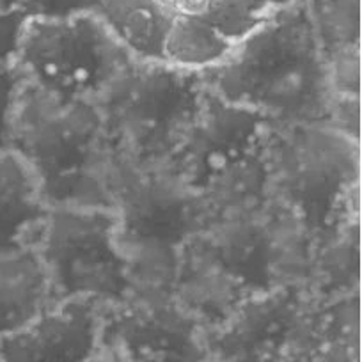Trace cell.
<instances>
[{"mask_svg": "<svg viewBox=\"0 0 362 362\" xmlns=\"http://www.w3.org/2000/svg\"><path fill=\"white\" fill-rule=\"evenodd\" d=\"M98 16L135 61L163 62L174 15L158 0H102Z\"/></svg>", "mask_w": 362, "mask_h": 362, "instance_id": "17", "label": "cell"}, {"mask_svg": "<svg viewBox=\"0 0 362 362\" xmlns=\"http://www.w3.org/2000/svg\"><path fill=\"white\" fill-rule=\"evenodd\" d=\"M309 259V236L268 196L211 215L181 250L173 295L208 332L250 298L305 284Z\"/></svg>", "mask_w": 362, "mask_h": 362, "instance_id": "1", "label": "cell"}, {"mask_svg": "<svg viewBox=\"0 0 362 362\" xmlns=\"http://www.w3.org/2000/svg\"><path fill=\"white\" fill-rule=\"evenodd\" d=\"M323 59L361 48V0H305Z\"/></svg>", "mask_w": 362, "mask_h": 362, "instance_id": "19", "label": "cell"}, {"mask_svg": "<svg viewBox=\"0 0 362 362\" xmlns=\"http://www.w3.org/2000/svg\"><path fill=\"white\" fill-rule=\"evenodd\" d=\"M233 47L201 18L174 16L163 43V62L185 71L203 73L221 64Z\"/></svg>", "mask_w": 362, "mask_h": 362, "instance_id": "18", "label": "cell"}, {"mask_svg": "<svg viewBox=\"0 0 362 362\" xmlns=\"http://www.w3.org/2000/svg\"><path fill=\"white\" fill-rule=\"evenodd\" d=\"M55 305L36 247L0 252V337L25 329Z\"/></svg>", "mask_w": 362, "mask_h": 362, "instance_id": "15", "label": "cell"}, {"mask_svg": "<svg viewBox=\"0 0 362 362\" xmlns=\"http://www.w3.org/2000/svg\"><path fill=\"white\" fill-rule=\"evenodd\" d=\"M27 20L22 9L0 15V69L15 62Z\"/></svg>", "mask_w": 362, "mask_h": 362, "instance_id": "25", "label": "cell"}, {"mask_svg": "<svg viewBox=\"0 0 362 362\" xmlns=\"http://www.w3.org/2000/svg\"><path fill=\"white\" fill-rule=\"evenodd\" d=\"M201 78L218 98L274 124L325 123L334 96L305 0L272 11Z\"/></svg>", "mask_w": 362, "mask_h": 362, "instance_id": "2", "label": "cell"}, {"mask_svg": "<svg viewBox=\"0 0 362 362\" xmlns=\"http://www.w3.org/2000/svg\"><path fill=\"white\" fill-rule=\"evenodd\" d=\"M263 2L268 6L270 11H277V9H283L286 8V6L293 4L295 0H263Z\"/></svg>", "mask_w": 362, "mask_h": 362, "instance_id": "28", "label": "cell"}, {"mask_svg": "<svg viewBox=\"0 0 362 362\" xmlns=\"http://www.w3.org/2000/svg\"><path fill=\"white\" fill-rule=\"evenodd\" d=\"M201 73L134 61L98 98L114 153L135 167L165 165L203 107Z\"/></svg>", "mask_w": 362, "mask_h": 362, "instance_id": "7", "label": "cell"}, {"mask_svg": "<svg viewBox=\"0 0 362 362\" xmlns=\"http://www.w3.org/2000/svg\"><path fill=\"white\" fill-rule=\"evenodd\" d=\"M160 4L174 16L201 18L210 8L211 0H158Z\"/></svg>", "mask_w": 362, "mask_h": 362, "instance_id": "26", "label": "cell"}, {"mask_svg": "<svg viewBox=\"0 0 362 362\" xmlns=\"http://www.w3.org/2000/svg\"><path fill=\"white\" fill-rule=\"evenodd\" d=\"M22 83L23 75L15 62L0 69V151H9L11 117Z\"/></svg>", "mask_w": 362, "mask_h": 362, "instance_id": "23", "label": "cell"}, {"mask_svg": "<svg viewBox=\"0 0 362 362\" xmlns=\"http://www.w3.org/2000/svg\"><path fill=\"white\" fill-rule=\"evenodd\" d=\"M102 0H18V9L29 20H69L98 15Z\"/></svg>", "mask_w": 362, "mask_h": 362, "instance_id": "22", "label": "cell"}, {"mask_svg": "<svg viewBox=\"0 0 362 362\" xmlns=\"http://www.w3.org/2000/svg\"><path fill=\"white\" fill-rule=\"evenodd\" d=\"M304 286L315 304L361 291V217L348 218L313 245Z\"/></svg>", "mask_w": 362, "mask_h": 362, "instance_id": "16", "label": "cell"}, {"mask_svg": "<svg viewBox=\"0 0 362 362\" xmlns=\"http://www.w3.org/2000/svg\"><path fill=\"white\" fill-rule=\"evenodd\" d=\"M102 348L128 362H204L206 329L173 293H134L123 304L103 305Z\"/></svg>", "mask_w": 362, "mask_h": 362, "instance_id": "10", "label": "cell"}, {"mask_svg": "<svg viewBox=\"0 0 362 362\" xmlns=\"http://www.w3.org/2000/svg\"><path fill=\"white\" fill-rule=\"evenodd\" d=\"M283 362H361V291L327 304L313 302Z\"/></svg>", "mask_w": 362, "mask_h": 362, "instance_id": "13", "label": "cell"}, {"mask_svg": "<svg viewBox=\"0 0 362 362\" xmlns=\"http://www.w3.org/2000/svg\"><path fill=\"white\" fill-rule=\"evenodd\" d=\"M116 245L135 293H173L183 247L211 211L167 165L135 167L117 158L110 180Z\"/></svg>", "mask_w": 362, "mask_h": 362, "instance_id": "4", "label": "cell"}, {"mask_svg": "<svg viewBox=\"0 0 362 362\" xmlns=\"http://www.w3.org/2000/svg\"><path fill=\"white\" fill-rule=\"evenodd\" d=\"M313 300L304 284H288L243 302L217 329L206 332L217 362H283L300 336Z\"/></svg>", "mask_w": 362, "mask_h": 362, "instance_id": "11", "label": "cell"}, {"mask_svg": "<svg viewBox=\"0 0 362 362\" xmlns=\"http://www.w3.org/2000/svg\"><path fill=\"white\" fill-rule=\"evenodd\" d=\"M272 121L224 102L206 89L196 123L165 163L210 208L211 215L268 197Z\"/></svg>", "mask_w": 362, "mask_h": 362, "instance_id": "6", "label": "cell"}, {"mask_svg": "<svg viewBox=\"0 0 362 362\" xmlns=\"http://www.w3.org/2000/svg\"><path fill=\"white\" fill-rule=\"evenodd\" d=\"M323 124L344 135L355 144H361V98L334 95L327 121Z\"/></svg>", "mask_w": 362, "mask_h": 362, "instance_id": "24", "label": "cell"}, {"mask_svg": "<svg viewBox=\"0 0 362 362\" xmlns=\"http://www.w3.org/2000/svg\"><path fill=\"white\" fill-rule=\"evenodd\" d=\"M89 362H128L123 355H119L117 351L109 350V348H102L95 357L90 358Z\"/></svg>", "mask_w": 362, "mask_h": 362, "instance_id": "27", "label": "cell"}, {"mask_svg": "<svg viewBox=\"0 0 362 362\" xmlns=\"http://www.w3.org/2000/svg\"><path fill=\"white\" fill-rule=\"evenodd\" d=\"M134 61L98 15H82L27 20L15 64L45 93L96 103Z\"/></svg>", "mask_w": 362, "mask_h": 362, "instance_id": "8", "label": "cell"}, {"mask_svg": "<svg viewBox=\"0 0 362 362\" xmlns=\"http://www.w3.org/2000/svg\"><path fill=\"white\" fill-rule=\"evenodd\" d=\"M268 196L315 243L361 217V144L323 123L272 124Z\"/></svg>", "mask_w": 362, "mask_h": 362, "instance_id": "5", "label": "cell"}, {"mask_svg": "<svg viewBox=\"0 0 362 362\" xmlns=\"http://www.w3.org/2000/svg\"><path fill=\"white\" fill-rule=\"evenodd\" d=\"M270 13L263 0H211L201 20L217 30L226 41L238 45L259 29Z\"/></svg>", "mask_w": 362, "mask_h": 362, "instance_id": "20", "label": "cell"}, {"mask_svg": "<svg viewBox=\"0 0 362 362\" xmlns=\"http://www.w3.org/2000/svg\"><path fill=\"white\" fill-rule=\"evenodd\" d=\"M9 151L33 170L48 208L112 210L116 153L95 102L61 100L23 78Z\"/></svg>", "mask_w": 362, "mask_h": 362, "instance_id": "3", "label": "cell"}, {"mask_svg": "<svg viewBox=\"0 0 362 362\" xmlns=\"http://www.w3.org/2000/svg\"><path fill=\"white\" fill-rule=\"evenodd\" d=\"M48 211L33 170L13 151H0V252L36 247Z\"/></svg>", "mask_w": 362, "mask_h": 362, "instance_id": "14", "label": "cell"}, {"mask_svg": "<svg viewBox=\"0 0 362 362\" xmlns=\"http://www.w3.org/2000/svg\"><path fill=\"white\" fill-rule=\"evenodd\" d=\"M325 64L332 95L361 98V48L336 54Z\"/></svg>", "mask_w": 362, "mask_h": 362, "instance_id": "21", "label": "cell"}, {"mask_svg": "<svg viewBox=\"0 0 362 362\" xmlns=\"http://www.w3.org/2000/svg\"><path fill=\"white\" fill-rule=\"evenodd\" d=\"M204 362H217V361H214V358H208V361H204Z\"/></svg>", "mask_w": 362, "mask_h": 362, "instance_id": "30", "label": "cell"}, {"mask_svg": "<svg viewBox=\"0 0 362 362\" xmlns=\"http://www.w3.org/2000/svg\"><path fill=\"white\" fill-rule=\"evenodd\" d=\"M18 9V0H0V15Z\"/></svg>", "mask_w": 362, "mask_h": 362, "instance_id": "29", "label": "cell"}, {"mask_svg": "<svg viewBox=\"0 0 362 362\" xmlns=\"http://www.w3.org/2000/svg\"><path fill=\"white\" fill-rule=\"evenodd\" d=\"M102 309L87 298L52 305L25 329L0 337V362H89L102 350Z\"/></svg>", "mask_w": 362, "mask_h": 362, "instance_id": "12", "label": "cell"}, {"mask_svg": "<svg viewBox=\"0 0 362 362\" xmlns=\"http://www.w3.org/2000/svg\"><path fill=\"white\" fill-rule=\"evenodd\" d=\"M116 214L100 208H50L36 250L55 304L73 298L123 304L135 293L116 245Z\"/></svg>", "mask_w": 362, "mask_h": 362, "instance_id": "9", "label": "cell"}]
</instances>
